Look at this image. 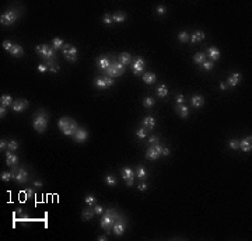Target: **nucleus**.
Here are the masks:
<instances>
[{
	"mask_svg": "<svg viewBox=\"0 0 252 241\" xmlns=\"http://www.w3.org/2000/svg\"><path fill=\"white\" fill-rule=\"evenodd\" d=\"M58 126L62 132H63L64 136H73L76 133V131L79 129V125L74 119L69 118V116H63V118L59 119Z\"/></svg>",
	"mask_w": 252,
	"mask_h": 241,
	"instance_id": "f257e3e1",
	"label": "nucleus"
},
{
	"mask_svg": "<svg viewBox=\"0 0 252 241\" xmlns=\"http://www.w3.org/2000/svg\"><path fill=\"white\" fill-rule=\"evenodd\" d=\"M48 125V115L43 110H39L35 115H34V121H32V126L38 133H43Z\"/></svg>",
	"mask_w": 252,
	"mask_h": 241,
	"instance_id": "f03ea898",
	"label": "nucleus"
},
{
	"mask_svg": "<svg viewBox=\"0 0 252 241\" xmlns=\"http://www.w3.org/2000/svg\"><path fill=\"white\" fill-rule=\"evenodd\" d=\"M118 217H119V214L116 213L115 209H106L102 219L100 222V226L105 230H111L114 227V224H115V222L118 220Z\"/></svg>",
	"mask_w": 252,
	"mask_h": 241,
	"instance_id": "7ed1b4c3",
	"label": "nucleus"
},
{
	"mask_svg": "<svg viewBox=\"0 0 252 241\" xmlns=\"http://www.w3.org/2000/svg\"><path fill=\"white\" fill-rule=\"evenodd\" d=\"M123 72H125V64H122L121 62H112L111 66L105 70V73H106V76H109V77H112L114 79V77L122 76Z\"/></svg>",
	"mask_w": 252,
	"mask_h": 241,
	"instance_id": "20e7f679",
	"label": "nucleus"
},
{
	"mask_svg": "<svg viewBox=\"0 0 252 241\" xmlns=\"http://www.w3.org/2000/svg\"><path fill=\"white\" fill-rule=\"evenodd\" d=\"M35 51H37L43 59H46V60H51V59H53V56H55V49L51 48L48 44L38 45L37 48H35Z\"/></svg>",
	"mask_w": 252,
	"mask_h": 241,
	"instance_id": "39448f33",
	"label": "nucleus"
},
{
	"mask_svg": "<svg viewBox=\"0 0 252 241\" xmlns=\"http://www.w3.org/2000/svg\"><path fill=\"white\" fill-rule=\"evenodd\" d=\"M19 19V13L14 11V10H10V11H6L4 14L0 15V23L2 25H11L14 24Z\"/></svg>",
	"mask_w": 252,
	"mask_h": 241,
	"instance_id": "423d86ee",
	"label": "nucleus"
},
{
	"mask_svg": "<svg viewBox=\"0 0 252 241\" xmlns=\"http://www.w3.org/2000/svg\"><path fill=\"white\" fill-rule=\"evenodd\" d=\"M63 56L67 59L69 62H76L77 60V48L73 45H69V44H64L63 45Z\"/></svg>",
	"mask_w": 252,
	"mask_h": 241,
	"instance_id": "0eeeda50",
	"label": "nucleus"
},
{
	"mask_svg": "<svg viewBox=\"0 0 252 241\" xmlns=\"http://www.w3.org/2000/svg\"><path fill=\"white\" fill-rule=\"evenodd\" d=\"M13 180L17 181L19 184H24L28 181V172L24 170V168H17V167H13Z\"/></svg>",
	"mask_w": 252,
	"mask_h": 241,
	"instance_id": "6e6552de",
	"label": "nucleus"
},
{
	"mask_svg": "<svg viewBox=\"0 0 252 241\" xmlns=\"http://www.w3.org/2000/svg\"><path fill=\"white\" fill-rule=\"evenodd\" d=\"M161 152H163V146L161 144H153L151 147H149L146 152V159L149 160H157L161 156Z\"/></svg>",
	"mask_w": 252,
	"mask_h": 241,
	"instance_id": "1a4fd4ad",
	"label": "nucleus"
},
{
	"mask_svg": "<svg viewBox=\"0 0 252 241\" xmlns=\"http://www.w3.org/2000/svg\"><path fill=\"white\" fill-rule=\"evenodd\" d=\"M125 230H126V222L123 220V217L119 216L118 220L115 222V224H114V227H112V231H114V234H116V235H122L125 233Z\"/></svg>",
	"mask_w": 252,
	"mask_h": 241,
	"instance_id": "9d476101",
	"label": "nucleus"
},
{
	"mask_svg": "<svg viewBox=\"0 0 252 241\" xmlns=\"http://www.w3.org/2000/svg\"><path fill=\"white\" fill-rule=\"evenodd\" d=\"M144 64H146L144 59H143V58H136V59H134V62H133V64H132L133 73L134 74H140L143 72V69H144Z\"/></svg>",
	"mask_w": 252,
	"mask_h": 241,
	"instance_id": "9b49d317",
	"label": "nucleus"
},
{
	"mask_svg": "<svg viewBox=\"0 0 252 241\" xmlns=\"http://www.w3.org/2000/svg\"><path fill=\"white\" fill-rule=\"evenodd\" d=\"M27 107H28V102L25 100H15L11 105L14 112H23V111L27 110Z\"/></svg>",
	"mask_w": 252,
	"mask_h": 241,
	"instance_id": "f8f14e48",
	"label": "nucleus"
},
{
	"mask_svg": "<svg viewBox=\"0 0 252 241\" xmlns=\"http://www.w3.org/2000/svg\"><path fill=\"white\" fill-rule=\"evenodd\" d=\"M6 164L9 165V167H17V164H19V157L15 156L13 152H7L6 153Z\"/></svg>",
	"mask_w": 252,
	"mask_h": 241,
	"instance_id": "ddd939ff",
	"label": "nucleus"
},
{
	"mask_svg": "<svg viewBox=\"0 0 252 241\" xmlns=\"http://www.w3.org/2000/svg\"><path fill=\"white\" fill-rule=\"evenodd\" d=\"M87 136H88V132L85 131V129H83V128H79L76 131V133L73 135L74 140H76L77 143H83V142L87 139Z\"/></svg>",
	"mask_w": 252,
	"mask_h": 241,
	"instance_id": "4468645a",
	"label": "nucleus"
},
{
	"mask_svg": "<svg viewBox=\"0 0 252 241\" xmlns=\"http://www.w3.org/2000/svg\"><path fill=\"white\" fill-rule=\"evenodd\" d=\"M251 142H252V137H251V136L244 137L242 140L240 142V149L242 150V152H245V153H249V152L252 150V144H251Z\"/></svg>",
	"mask_w": 252,
	"mask_h": 241,
	"instance_id": "2eb2a0df",
	"label": "nucleus"
},
{
	"mask_svg": "<svg viewBox=\"0 0 252 241\" xmlns=\"http://www.w3.org/2000/svg\"><path fill=\"white\" fill-rule=\"evenodd\" d=\"M207 56L212 59V62L219 60L220 59V51L216 48V46H210V48L207 49Z\"/></svg>",
	"mask_w": 252,
	"mask_h": 241,
	"instance_id": "dca6fc26",
	"label": "nucleus"
},
{
	"mask_svg": "<svg viewBox=\"0 0 252 241\" xmlns=\"http://www.w3.org/2000/svg\"><path fill=\"white\" fill-rule=\"evenodd\" d=\"M204 38H206V34H204L203 31H195L191 37H189V39H191L193 44H196V42H202Z\"/></svg>",
	"mask_w": 252,
	"mask_h": 241,
	"instance_id": "f3484780",
	"label": "nucleus"
},
{
	"mask_svg": "<svg viewBox=\"0 0 252 241\" xmlns=\"http://www.w3.org/2000/svg\"><path fill=\"white\" fill-rule=\"evenodd\" d=\"M191 102H192V105H193L195 108H200L202 105L204 104V97L203 95H200V94H196V95L192 97Z\"/></svg>",
	"mask_w": 252,
	"mask_h": 241,
	"instance_id": "a211bd4d",
	"label": "nucleus"
},
{
	"mask_svg": "<svg viewBox=\"0 0 252 241\" xmlns=\"http://www.w3.org/2000/svg\"><path fill=\"white\" fill-rule=\"evenodd\" d=\"M142 77H143V81L146 83V84H154L155 79H157V76L153 72H146V73H143Z\"/></svg>",
	"mask_w": 252,
	"mask_h": 241,
	"instance_id": "6ab92c4d",
	"label": "nucleus"
},
{
	"mask_svg": "<svg viewBox=\"0 0 252 241\" xmlns=\"http://www.w3.org/2000/svg\"><path fill=\"white\" fill-rule=\"evenodd\" d=\"M10 53H11L13 56H15V58H21L23 55H24V49H23L21 45H19V44H14L11 48V51H10Z\"/></svg>",
	"mask_w": 252,
	"mask_h": 241,
	"instance_id": "aec40b11",
	"label": "nucleus"
},
{
	"mask_svg": "<svg viewBox=\"0 0 252 241\" xmlns=\"http://www.w3.org/2000/svg\"><path fill=\"white\" fill-rule=\"evenodd\" d=\"M142 122H143V128L150 129V131H151V129H154V126H155V119L153 118V116H146Z\"/></svg>",
	"mask_w": 252,
	"mask_h": 241,
	"instance_id": "412c9836",
	"label": "nucleus"
},
{
	"mask_svg": "<svg viewBox=\"0 0 252 241\" xmlns=\"http://www.w3.org/2000/svg\"><path fill=\"white\" fill-rule=\"evenodd\" d=\"M240 81H241V74L240 73H233L230 76V79H228L227 85H230V87H235Z\"/></svg>",
	"mask_w": 252,
	"mask_h": 241,
	"instance_id": "4be33fe9",
	"label": "nucleus"
},
{
	"mask_svg": "<svg viewBox=\"0 0 252 241\" xmlns=\"http://www.w3.org/2000/svg\"><path fill=\"white\" fill-rule=\"evenodd\" d=\"M13 97L9 94H3L2 97H0V104H2V107H10V105H13Z\"/></svg>",
	"mask_w": 252,
	"mask_h": 241,
	"instance_id": "5701e85b",
	"label": "nucleus"
},
{
	"mask_svg": "<svg viewBox=\"0 0 252 241\" xmlns=\"http://www.w3.org/2000/svg\"><path fill=\"white\" fill-rule=\"evenodd\" d=\"M98 66H100V69H102V70H106V69L111 66L109 59L106 58V56H101V58L98 59Z\"/></svg>",
	"mask_w": 252,
	"mask_h": 241,
	"instance_id": "b1692460",
	"label": "nucleus"
},
{
	"mask_svg": "<svg viewBox=\"0 0 252 241\" xmlns=\"http://www.w3.org/2000/svg\"><path fill=\"white\" fill-rule=\"evenodd\" d=\"M122 177H123V180L126 181V180H129V178H134V177H136V172H134L132 168L126 167V168H123V170H122Z\"/></svg>",
	"mask_w": 252,
	"mask_h": 241,
	"instance_id": "393cba45",
	"label": "nucleus"
},
{
	"mask_svg": "<svg viewBox=\"0 0 252 241\" xmlns=\"http://www.w3.org/2000/svg\"><path fill=\"white\" fill-rule=\"evenodd\" d=\"M118 62H121L122 64H129V63L132 62V56H130V53H128V52L121 53V55H119V58H118Z\"/></svg>",
	"mask_w": 252,
	"mask_h": 241,
	"instance_id": "a878e982",
	"label": "nucleus"
},
{
	"mask_svg": "<svg viewBox=\"0 0 252 241\" xmlns=\"http://www.w3.org/2000/svg\"><path fill=\"white\" fill-rule=\"evenodd\" d=\"M176 114H178L181 118H188V114H189V111H188V107H185V105H178L176 107Z\"/></svg>",
	"mask_w": 252,
	"mask_h": 241,
	"instance_id": "bb28decb",
	"label": "nucleus"
},
{
	"mask_svg": "<svg viewBox=\"0 0 252 241\" xmlns=\"http://www.w3.org/2000/svg\"><path fill=\"white\" fill-rule=\"evenodd\" d=\"M112 21L114 23H123V21H126V14H125V13H122V11L115 13V14L112 15Z\"/></svg>",
	"mask_w": 252,
	"mask_h": 241,
	"instance_id": "cd10ccee",
	"label": "nucleus"
},
{
	"mask_svg": "<svg viewBox=\"0 0 252 241\" xmlns=\"http://www.w3.org/2000/svg\"><path fill=\"white\" fill-rule=\"evenodd\" d=\"M46 66H48V70L52 72V73H56V72H59V64H56L55 62H53V59H51V60L46 62Z\"/></svg>",
	"mask_w": 252,
	"mask_h": 241,
	"instance_id": "c85d7f7f",
	"label": "nucleus"
},
{
	"mask_svg": "<svg viewBox=\"0 0 252 241\" xmlns=\"http://www.w3.org/2000/svg\"><path fill=\"white\" fill-rule=\"evenodd\" d=\"M94 214H95V212L93 209H85V210L81 212V217L84 220H91L94 217Z\"/></svg>",
	"mask_w": 252,
	"mask_h": 241,
	"instance_id": "c756f323",
	"label": "nucleus"
},
{
	"mask_svg": "<svg viewBox=\"0 0 252 241\" xmlns=\"http://www.w3.org/2000/svg\"><path fill=\"white\" fill-rule=\"evenodd\" d=\"M193 62H195V63H197V64H202L203 62H206V55H204V53H202V52L196 53V55L193 56Z\"/></svg>",
	"mask_w": 252,
	"mask_h": 241,
	"instance_id": "7c9ffc66",
	"label": "nucleus"
},
{
	"mask_svg": "<svg viewBox=\"0 0 252 241\" xmlns=\"http://www.w3.org/2000/svg\"><path fill=\"white\" fill-rule=\"evenodd\" d=\"M157 95H160V97H167V95H168L167 85H165V84H161L160 87L157 89Z\"/></svg>",
	"mask_w": 252,
	"mask_h": 241,
	"instance_id": "2f4dec72",
	"label": "nucleus"
},
{
	"mask_svg": "<svg viewBox=\"0 0 252 241\" xmlns=\"http://www.w3.org/2000/svg\"><path fill=\"white\" fill-rule=\"evenodd\" d=\"M105 182H106V185H109V186H115L118 181H116V178L114 177L112 174H108V175H106V177H105Z\"/></svg>",
	"mask_w": 252,
	"mask_h": 241,
	"instance_id": "473e14b6",
	"label": "nucleus"
},
{
	"mask_svg": "<svg viewBox=\"0 0 252 241\" xmlns=\"http://www.w3.org/2000/svg\"><path fill=\"white\" fill-rule=\"evenodd\" d=\"M137 178H139V180H143V181L147 178V171L144 167H139V170H137Z\"/></svg>",
	"mask_w": 252,
	"mask_h": 241,
	"instance_id": "72a5a7b5",
	"label": "nucleus"
},
{
	"mask_svg": "<svg viewBox=\"0 0 252 241\" xmlns=\"http://www.w3.org/2000/svg\"><path fill=\"white\" fill-rule=\"evenodd\" d=\"M52 45H53V49H59V48H63V39L62 38H53L52 41Z\"/></svg>",
	"mask_w": 252,
	"mask_h": 241,
	"instance_id": "f704fd0d",
	"label": "nucleus"
},
{
	"mask_svg": "<svg viewBox=\"0 0 252 241\" xmlns=\"http://www.w3.org/2000/svg\"><path fill=\"white\" fill-rule=\"evenodd\" d=\"M94 84H95V87H98V89H106L104 77H98V79H95L94 80Z\"/></svg>",
	"mask_w": 252,
	"mask_h": 241,
	"instance_id": "c9c22d12",
	"label": "nucleus"
},
{
	"mask_svg": "<svg viewBox=\"0 0 252 241\" xmlns=\"http://www.w3.org/2000/svg\"><path fill=\"white\" fill-rule=\"evenodd\" d=\"M136 136L139 137V139H146L147 137V129L146 128H140L136 131Z\"/></svg>",
	"mask_w": 252,
	"mask_h": 241,
	"instance_id": "e433bc0d",
	"label": "nucleus"
},
{
	"mask_svg": "<svg viewBox=\"0 0 252 241\" xmlns=\"http://www.w3.org/2000/svg\"><path fill=\"white\" fill-rule=\"evenodd\" d=\"M178 39L181 41V42H188L189 41V34L186 32V31H182V32H179L178 34Z\"/></svg>",
	"mask_w": 252,
	"mask_h": 241,
	"instance_id": "4c0bfd02",
	"label": "nucleus"
},
{
	"mask_svg": "<svg viewBox=\"0 0 252 241\" xmlns=\"http://www.w3.org/2000/svg\"><path fill=\"white\" fill-rule=\"evenodd\" d=\"M143 105L146 108H151L153 105H154V98H151V97H146L144 100H143Z\"/></svg>",
	"mask_w": 252,
	"mask_h": 241,
	"instance_id": "58836bf2",
	"label": "nucleus"
},
{
	"mask_svg": "<svg viewBox=\"0 0 252 241\" xmlns=\"http://www.w3.org/2000/svg\"><path fill=\"white\" fill-rule=\"evenodd\" d=\"M0 178H2V181L7 182V181H10V180L13 178V174H11V172H7V171H4V172H2V174H0Z\"/></svg>",
	"mask_w": 252,
	"mask_h": 241,
	"instance_id": "ea45409f",
	"label": "nucleus"
},
{
	"mask_svg": "<svg viewBox=\"0 0 252 241\" xmlns=\"http://www.w3.org/2000/svg\"><path fill=\"white\" fill-rule=\"evenodd\" d=\"M84 201H85V203H87L88 206H93V205L95 203V196L94 195H87Z\"/></svg>",
	"mask_w": 252,
	"mask_h": 241,
	"instance_id": "a19ab883",
	"label": "nucleus"
},
{
	"mask_svg": "<svg viewBox=\"0 0 252 241\" xmlns=\"http://www.w3.org/2000/svg\"><path fill=\"white\" fill-rule=\"evenodd\" d=\"M7 149L10 150V152H15V150L19 149V143L15 140H11V142H9V147Z\"/></svg>",
	"mask_w": 252,
	"mask_h": 241,
	"instance_id": "79ce46f5",
	"label": "nucleus"
},
{
	"mask_svg": "<svg viewBox=\"0 0 252 241\" xmlns=\"http://www.w3.org/2000/svg\"><path fill=\"white\" fill-rule=\"evenodd\" d=\"M13 45L14 44L11 42V41H3V44H2V46H3V49H6V51H11V48H13Z\"/></svg>",
	"mask_w": 252,
	"mask_h": 241,
	"instance_id": "37998d69",
	"label": "nucleus"
},
{
	"mask_svg": "<svg viewBox=\"0 0 252 241\" xmlns=\"http://www.w3.org/2000/svg\"><path fill=\"white\" fill-rule=\"evenodd\" d=\"M202 67H203L204 70H212L213 67H214V63H213L212 60L210 62H203V63H202Z\"/></svg>",
	"mask_w": 252,
	"mask_h": 241,
	"instance_id": "c03bdc74",
	"label": "nucleus"
},
{
	"mask_svg": "<svg viewBox=\"0 0 252 241\" xmlns=\"http://www.w3.org/2000/svg\"><path fill=\"white\" fill-rule=\"evenodd\" d=\"M228 146H230L233 150H237L238 147H240V142H238L237 139H233V140H230V143H228Z\"/></svg>",
	"mask_w": 252,
	"mask_h": 241,
	"instance_id": "a18cd8bd",
	"label": "nucleus"
},
{
	"mask_svg": "<svg viewBox=\"0 0 252 241\" xmlns=\"http://www.w3.org/2000/svg\"><path fill=\"white\" fill-rule=\"evenodd\" d=\"M102 21H104V24H106V25H109V24H112V15H109V14H105L102 17Z\"/></svg>",
	"mask_w": 252,
	"mask_h": 241,
	"instance_id": "49530a36",
	"label": "nucleus"
},
{
	"mask_svg": "<svg viewBox=\"0 0 252 241\" xmlns=\"http://www.w3.org/2000/svg\"><path fill=\"white\" fill-rule=\"evenodd\" d=\"M7 147H9V142H7L6 139H2V140H0V152L3 153V150H6Z\"/></svg>",
	"mask_w": 252,
	"mask_h": 241,
	"instance_id": "de8ad7c7",
	"label": "nucleus"
},
{
	"mask_svg": "<svg viewBox=\"0 0 252 241\" xmlns=\"http://www.w3.org/2000/svg\"><path fill=\"white\" fill-rule=\"evenodd\" d=\"M175 100H176V104H178V105H182L184 102H185V97H184L182 94H178L175 97Z\"/></svg>",
	"mask_w": 252,
	"mask_h": 241,
	"instance_id": "09e8293b",
	"label": "nucleus"
},
{
	"mask_svg": "<svg viewBox=\"0 0 252 241\" xmlns=\"http://www.w3.org/2000/svg\"><path fill=\"white\" fill-rule=\"evenodd\" d=\"M104 80H105V85H106V87H111V85L114 84V79H112V77H109V76H105V77H104Z\"/></svg>",
	"mask_w": 252,
	"mask_h": 241,
	"instance_id": "8fccbe9b",
	"label": "nucleus"
},
{
	"mask_svg": "<svg viewBox=\"0 0 252 241\" xmlns=\"http://www.w3.org/2000/svg\"><path fill=\"white\" fill-rule=\"evenodd\" d=\"M149 143L157 144V143H160V139H158L157 136H150V137H149Z\"/></svg>",
	"mask_w": 252,
	"mask_h": 241,
	"instance_id": "3c124183",
	"label": "nucleus"
},
{
	"mask_svg": "<svg viewBox=\"0 0 252 241\" xmlns=\"http://www.w3.org/2000/svg\"><path fill=\"white\" fill-rule=\"evenodd\" d=\"M32 195H34L32 189H27V191H25V193H24V201H28V199H30Z\"/></svg>",
	"mask_w": 252,
	"mask_h": 241,
	"instance_id": "603ef678",
	"label": "nucleus"
},
{
	"mask_svg": "<svg viewBox=\"0 0 252 241\" xmlns=\"http://www.w3.org/2000/svg\"><path fill=\"white\" fill-rule=\"evenodd\" d=\"M94 212H95V214H102L104 213V208L102 206H100V205H95Z\"/></svg>",
	"mask_w": 252,
	"mask_h": 241,
	"instance_id": "864d4df0",
	"label": "nucleus"
},
{
	"mask_svg": "<svg viewBox=\"0 0 252 241\" xmlns=\"http://www.w3.org/2000/svg\"><path fill=\"white\" fill-rule=\"evenodd\" d=\"M155 11H157V14H164L165 11H167V9H165L164 6H157V9H155Z\"/></svg>",
	"mask_w": 252,
	"mask_h": 241,
	"instance_id": "5fc2aeb1",
	"label": "nucleus"
},
{
	"mask_svg": "<svg viewBox=\"0 0 252 241\" xmlns=\"http://www.w3.org/2000/svg\"><path fill=\"white\" fill-rule=\"evenodd\" d=\"M137 189H139L140 192H144V191L147 189V184H146V182H142L139 186H137Z\"/></svg>",
	"mask_w": 252,
	"mask_h": 241,
	"instance_id": "6e6d98bb",
	"label": "nucleus"
},
{
	"mask_svg": "<svg viewBox=\"0 0 252 241\" xmlns=\"http://www.w3.org/2000/svg\"><path fill=\"white\" fill-rule=\"evenodd\" d=\"M48 70V66L46 64H39L38 66V72H41V73H43V72H46Z\"/></svg>",
	"mask_w": 252,
	"mask_h": 241,
	"instance_id": "4d7b16f0",
	"label": "nucleus"
},
{
	"mask_svg": "<svg viewBox=\"0 0 252 241\" xmlns=\"http://www.w3.org/2000/svg\"><path fill=\"white\" fill-rule=\"evenodd\" d=\"M161 156H170V149H167V147H163Z\"/></svg>",
	"mask_w": 252,
	"mask_h": 241,
	"instance_id": "13d9d810",
	"label": "nucleus"
},
{
	"mask_svg": "<svg viewBox=\"0 0 252 241\" xmlns=\"http://www.w3.org/2000/svg\"><path fill=\"white\" fill-rule=\"evenodd\" d=\"M6 115V107H0V118L3 119Z\"/></svg>",
	"mask_w": 252,
	"mask_h": 241,
	"instance_id": "bf43d9fd",
	"label": "nucleus"
},
{
	"mask_svg": "<svg viewBox=\"0 0 252 241\" xmlns=\"http://www.w3.org/2000/svg\"><path fill=\"white\" fill-rule=\"evenodd\" d=\"M220 90H223V91H224V90H227V83H224V81L220 83Z\"/></svg>",
	"mask_w": 252,
	"mask_h": 241,
	"instance_id": "052dcab7",
	"label": "nucleus"
},
{
	"mask_svg": "<svg viewBox=\"0 0 252 241\" xmlns=\"http://www.w3.org/2000/svg\"><path fill=\"white\" fill-rule=\"evenodd\" d=\"M126 185H128V186H132V185H133V178H129V180H126Z\"/></svg>",
	"mask_w": 252,
	"mask_h": 241,
	"instance_id": "680f3d73",
	"label": "nucleus"
},
{
	"mask_svg": "<svg viewBox=\"0 0 252 241\" xmlns=\"http://www.w3.org/2000/svg\"><path fill=\"white\" fill-rule=\"evenodd\" d=\"M34 185L37 186V188H41V186H42V182H41V181H35V182H34Z\"/></svg>",
	"mask_w": 252,
	"mask_h": 241,
	"instance_id": "e2e57ef3",
	"label": "nucleus"
},
{
	"mask_svg": "<svg viewBox=\"0 0 252 241\" xmlns=\"http://www.w3.org/2000/svg\"><path fill=\"white\" fill-rule=\"evenodd\" d=\"M98 240H100V241H105L106 237H105V235H100V237H98Z\"/></svg>",
	"mask_w": 252,
	"mask_h": 241,
	"instance_id": "0e129e2a",
	"label": "nucleus"
}]
</instances>
